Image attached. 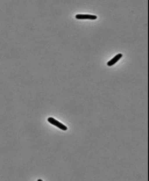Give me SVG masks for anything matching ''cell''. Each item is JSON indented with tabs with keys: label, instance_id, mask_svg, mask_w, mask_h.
<instances>
[{
	"label": "cell",
	"instance_id": "4",
	"mask_svg": "<svg viewBox=\"0 0 149 181\" xmlns=\"http://www.w3.org/2000/svg\"><path fill=\"white\" fill-rule=\"evenodd\" d=\"M38 181H42L43 180H41V179H39V180H38Z\"/></svg>",
	"mask_w": 149,
	"mask_h": 181
},
{
	"label": "cell",
	"instance_id": "2",
	"mask_svg": "<svg viewBox=\"0 0 149 181\" xmlns=\"http://www.w3.org/2000/svg\"><path fill=\"white\" fill-rule=\"evenodd\" d=\"M75 18L77 19H89L94 20L97 18V16L88 14H77L75 16Z\"/></svg>",
	"mask_w": 149,
	"mask_h": 181
},
{
	"label": "cell",
	"instance_id": "1",
	"mask_svg": "<svg viewBox=\"0 0 149 181\" xmlns=\"http://www.w3.org/2000/svg\"><path fill=\"white\" fill-rule=\"evenodd\" d=\"M47 121L49 123L57 127L62 131H66L68 129V127L66 126H65V125L61 122H59V121L57 120H56L54 118L49 117L48 118Z\"/></svg>",
	"mask_w": 149,
	"mask_h": 181
},
{
	"label": "cell",
	"instance_id": "3",
	"mask_svg": "<svg viewBox=\"0 0 149 181\" xmlns=\"http://www.w3.org/2000/svg\"><path fill=\"white\" fill-rule=\"evenodd\" d=\"M122 56L123 55L122 54L119 53L117 55H115L113 58H112L110 60V61L107 63V65L108 66H112L115 65L121 59Z\"/></svg>",
	"mask_w": 149,
	"mask_h": 181
}]
</instances>
